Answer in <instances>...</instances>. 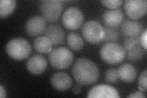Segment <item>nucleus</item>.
Segmentation results:
<instances>
[{
    "instance_id": "6",
    "label": "nucleus",
    "mask_w": 147,
    "mask_h": 98,
    "mask_svg": "<svg viewBox=\"0 0 147 98\" xmlns=\"http://www.w3.org/2000/svg\"><path fill=\"white\" fill-rule=\"evenodd\" d=\"M40 9L45 20L53 23L57 22L61 15L63 4L58 0H44L40 3Z\"/></svg>"
},
{
    "instance_id": "15",
    "label": "nucleus",
    "mask_w": 147,
    "mask_h": 98,
    "mask_svg": "<svg viewBox=\"0 0 147 98\" xmlns=\"http://www.w3.org/2000/svg\"><path fill=\"white\" fill-rule=\"evenodd\" d=\"M45 36L50 39L53 45H62L64 43L65 32L60 26L51 25L47 27Z\"/></svg>"
},
{
    "instance_id": "27",
    "label": "nucleus",
    "mask_w": 147,
    "mask_h": 98,
    "mask_svg": "<svg viewBox=\"0 0 147 98\" xmlns=\"http://www.w3.org/2000/svg\"><path fill=\"white\" fill-rule=\"evenodd\" d=\"M129 98H145L146 96L143 92L140 91H136L132 93L130 95L127 96Z\"/></svg>"
},
{
    "instance_id": "20",
    "label": "nucleus",
    "mask_w": 147,
    "mask_h": 98,
    "mask_svg": "<svg viewBox=\"0 0 147 98\" xmlns=\"http://www.w3.org/2000/svg\"><path fill=\"white\" fill-rule=\"evenodd\" d=\"M104 38L102 41L105 43H114L119 39V32L115 28L109 26L104 27Z\"/></svg>"
},
{
    "instance_id": "14",
    "label": "nucleus",
    "mask_w": 147,
    "mask_h": 98,
    "mask_svg": "<svg viewBox=\"0 0 147 98\" xmlns=\"http://www.w3.org/2000/svg\"><path fill=\"white\" fill-rule=\"evenodd\" d=\"M143 25L138 21L126 20L123 23L121 32L126 38H135L139 36L143 31Z\"/></svg>"
},
{
    "instance_id": "13",
    "label": "nucleus",
    "mask_w": 147,
    "mask_h": 98,
    "mask_svg": "<svg viewBox=\"0 0 147 98\" xmlns=\"http://www.w3.org/2000/svg\"><path fill=\"white\" fill-rule=\"evenodd\" d=\"M125 16L120 9H111L103 14V21L107 26L117 28L123 23Z\"/></svg>"
},
{
    "instance_id": "8",
    "label": "nucleus",
    "mask_w": 147,
    "mask_h": 98,
    "mask_svg": "<svg viewBox=\"0 0 147 98\" xmlns=\"http://www.w3.org/2000/svg\"><path fill=\"white\" fill-rule=\"evenodd\" d=\"M124 9L129 18L137 20L145 15L147 1L146 0H127L124 4Z\"/></svg>"
},
{
    "instance_id": "16",
    "label": "nucleus",
    "mask_w": 147,
    "mask_h": 98,
    "mask_svg": "<svg viewBox=\"0 0 147 98\" xmlns=\"http://www.w3.org/2000/svg\"><path fill=\"white\" fill-rule=\"evenodd\" d=\"M119 78L125 82L134 81L137 77V71L134 66L129 63H124L118 69Z\"/></svg>"
},
{
    "instance_id": "23",
    "label": "nucleus",
    "mask_w": 147,
    "mask_h": 98,
    "mask_svg": "<svg viewBox=\"0 0 147 98\" xmlns=\"http://www.w3.org/2000/svg\"><path fill=\"white\" fill-rule=\"evenodd\" d=\"M105 79L109 83H115L119 79L118 70L115 68H110L105 72Z\"/></svg>"
},
{
    "instance_id": "5",
    "label": "nucleus",
    "mask_w": 147,
    "mask_h": 98,
    "mask_svg": "<svg viewBox=\"0 0 147 98\" xmlns=\"http://www.w3.org/2000/svg\"><path fill=\"white\" fill-rule=\"evenodd\" d=\"M82 34L84 38L91 44H98L104 38V30L100 23L95 20L86 22L83 25Z\"/></svg>"
},
{
    "instance_id": "29",
    "label": "nucleus",
    "mask_w": 147,
    "mask_h": 98,
    "mask_svg": "<svg viewBox=\"0 0 147 98\" xmlns=\"http://www.w3.org/2000/svg\"><path fill=\"white\" fill-rule=\"evenodd\" d=\"M0 97L2 98L6 97V91L2 85H0Z\"/></svg>"
},
{
    "instance_id": "21",
    "label": "nucleus",
    "mask_w": 147,
    "mask_h": 98,
    "mask_svg": "<svg viewBox=\"0 0 147 98\" xmlns=\"http://www.w3.org/2000/svg\"><path fill=\"white\" fill-rule=\"evenodd\" d=\"M144 55V51L139 45L127 51V58L132 62L139 61L143 57Z\"/></svg>"
},
{
    "instance_id": "18",
    "label": "nucleus",
    "mask_w": 147,
    "mask_h": 98,
    "mask_svg": "<svg viewBox=\"0 0 147 98\" xmlns=\"http://www.w3.org/2000/svg\"><path fill=\"white\" fill-rule=\"evenodd\" d=\"M67 43L69 47L74 51L81 50L84 45L82 38L76 32H71L67 34Z\"/></svg>"
},
{
    "instance_id": "4",
    "label": "nucleus",
    "mask_w": 147,
    "mask_h": 98,
    "mask_svg": "<svg viewBox=\"0 0 147 98\" xmlns=\"http://www.w3.org/2000/svg\"><path fill=\"white\" fill-rule=\"evenodd\" d=\"M48 58L52 67L57 69L63 70L71 66L74 56L69 49L64 47H59L52 50Z\"/></svg>"
},
{
    "instance_id": "2",
    "label": "nucleus",
    "mask_w": 147,
    "mask_h": 98,
    "mask_svg": "<svg viewBox=\"0 0 147 98\" xmlns=\"http://www.w3.org/2000/svg\"><path fill=\"white\" fill-rule=\"evenodd\" d=\"M126 55V50L123 47L115 43H107L100 50V58L105 63L112 65L121 63L125 59Z\"/></svg>"
},
{
    "instance_id": "1",
    "label": "nucleus",
    "mask_w": 147,
    "mask_h": 98,
    "mask_svg": "<svg viewBox=\"0 0 147 98\" xmlns=\"http://www.w3.org/2000/svg\"><path fill=\"white\" fill-rule=\"evenodd\" d=\"M72 74L76 81L81 85L88 86L97 82L99 76V69L90 59L80 57L74 64Z\"/></svg>"
},
{
    "instance_id": "22",
    "label": "nucleus",
    "mask_w": 147,
    "mask_h": 98,
    "mask_svg": "<svg viewBox=\"0 0 147 98\" xmlns=\"http://www.w3.org/2000/svg\"><path fill=\"white\" fill-rule=\"evenodd\" d=\"M140 44V37H135V38H128L123 42V48L125 50L129 51L135 47L136 46Z\"/></svg>"
},
{
    "instance_id": "7",
    "label": "nucleus",
    "mask_w": 147,
    "mask_h": 98,
    "mask_svg": "<svg viewBox=\"0 0 147 98\" xmlns=\"http://www.w3.org/2000/svg\"><path fill=\"white\" fill-rule=\"evenodd\" d=\"M84 20V15L80 9L70 7L64 12L62 23L66 28L70 30H77L80 28Z\"/></svg>"
},
{
    "instance_id": "11",
    "label": "nucleus",
    "mask_w": 147,
    "mask_h": 98,
    "mask_svg": "<svg viewBox=\"0 0 147 98\" xmlns=\"http://www.w3.org/2000/svg\"><path fill=\"white\" fill-rule=\"evenodd\" d=\"M88 97H120L117 90L108 85H98L93 87L87 95Z\"/></svg>"
},
{
    "instance_id": "17",
    "label": "nucleus",
    "mask_w": 147,
    "mask_h": 98,
    "mask_svg": "<svg viewBox=\"0 0 147 98\" xmlns=\"http://www.w3.org/2000/svg\"><path fill=\"white\" fill-rule=\"evenodd\" d=\"M33 47L37 52L46 54L51 52L53 44L48 37L40 36L35 39L33 43Z\"/></svg>"
},
{
    "instance_id": "3",
    "label": "nucleus",
    "mask_w": 147,
    "mask_h": 98,
    "mask_svg": "<svg viewBox=\"0 0 147 98\" xmlns=\"http://www.w3.org/2000/svg\"><path fill=\"white\" fill-rule=\"evenodd\" d=\"M7 55L12 59L21 61L29 57L31 53V47L26 39L17 38L9 41L6 44Z\"/></svg>"
},
{
    "instance_id": "10",
    "label": "nucleus",
    "mask_w": 147,
    "mask_h": 98,
    "mask_svg": "<svg viewBox=\"0 0 147 98\" xmlns=\"http://www.w3.org/2000/svg\"><path fill=\"white\" fill-rule=\"evenodd\" d=\"M47 67V62L43 56L36 54L31 57L26 62V68L33 75H40Z\"/></svg>"
},
{
    "instance_id": "28",
    "label": "nucleus",
    "mask_w": 147,
    "mask_h": 98,
    "mask_svg": "<svg viewBox=\"0 0 147 98\" xmlns=\"http://www.w3.org/2000/svg\"><path fill=\"white\" fill-rule=\"evenodd\" d=\"M72 91L75 95H79L82 91V87L80 84L78 83L75 85L72 89Z\"/></svg>"
},
{
    "instance_id": "19",
    "label": "nucleus",
    "mask_w": 147,
    "mask_h": 98,
    "mask_svg": "<svg viewBox=\"0 0 147 98\" xmlns=\"http://www.w3.org/2000/svg\"><path fill=\"white\" fill-rule=\"evenodd\" d=\"M16 1L13 0H1L0 1V16L5 18L11 15L15 10Z\"/></svg>"
},
{
    "instance_id": "12",
    "label": "nucleus",
    "mask_w": 147,
    "mask_h": 98,
    "mask_svg": "<svg viewBox=\"0 0 147 98\" xmlns=\"http://www.w3.org/2000/svg\"><path fill=\"white\" fill-rule=\"evenodd\" d=\"M72 78L65 72H57L51 78V84L55 90L60 91H66L72 86Z\"/></svg>"
},
{
    "instance_id": "24",
    "label": "nucleus",
    "mask_w": 147,
    "mask_h": 98,
    "mask_svg": "<svg viewBox=\"0 0 147 98\" xmlns=\"http://www.w3.org/2000/svg\"><path fill=\"white\" fill-rule=\"evenodd\" d=\"M104 6L111 9H117L123 4V1L120 0H106V1H100Z\"/></svg>"
},
{
    "instance_id": "26",
    "label": "nucleus",
    "mask_w": 147,
    "mask_h": 98,
    "mask_svg": "<svg viewBox=\"0 0 147 98\" xmlns=\"http://www.w3.org/2000/svg\"><path fill=\"white\" fill-rule=\"evenodd\" d=\"M146 39H147V31L146 30H145L144 32H142L141 36H140V44L142 46L145 50H146L147 49V43H146Z\"/></svg>"
},
{
    "instance_id": "25",
    "label": "nucleus",
    "mask_w": 147,
    "mask_h": 98,
    "mask_svg": "<svg viewBox=\"0 0 147 98\" xmlns=\"http://www.w3.org/2000/svg\"><path fill=\"white\" fill-rule=\"evenodd\" d=\"M146 74L147 72L146 70H144L140 74V76L139 78V90L142 92H145L146 91Z\"/></svg>"
},
{
    "instance_id": "9",
    "label": "nucleus",
    "mask_w": 147,
    "mask_h": 98,
    "mask_svg": "<svg viewBox=\"0 0 147 98\" xmlns=\"http://www.w3.org/2000/svg\"><path fill=\"white\" fill-rule=\"evenodd\" d=\"M47 22L43 17L36 16L32 17L27 21L25 30L31 36H38L45 31Z\"/></svg>"
}]
</instances>
